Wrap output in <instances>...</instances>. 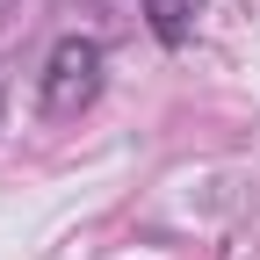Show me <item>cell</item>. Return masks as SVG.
Returning a JSON list of instances; mask_svg holds the SVG:
<instances>
[{
  "mask_svg": "<svg viewBox=\"0 0 260 260\" xmlns=\"http://www.w3.org/2000/svg\"><path fill=\"white\" fill-rule=\"evenodd\" d=\"M102 94V44L94 37H58L44 65V116H80Z\"/></svg>",
  "mask_w": 260,
  "mask_h": 260,
  "instance_id": "cell-1",
  "label": "cell"
},
{
  "mask_svg": "<svg viewBox=\"0 0 260 260\" xmlns=\"http://www.w3.org/2000/svg\"><path fill=\"white\" fill-rule=\"evenodd\" d=\"M195 15H203V0H145V22H152V37L167 51H181L195 37Z\"/></svg>",
  "mask_w": 260,
  "mask_h": 260,
  "instance_id": "cell-2",
  "label": "cell"
}]
</instances>
